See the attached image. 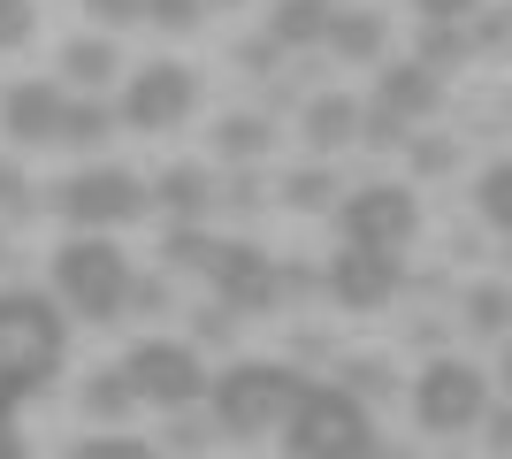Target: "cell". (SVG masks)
<instances>
[{"mask_svg": "<svg viewBox=\"0 0 512 459\" xmlns=\"http://www.w3.org/2000/svg\"><path fill=\"white\" fill-rule=\"evenodd\" d=\"M69 459H161V444L130 437V429H92L85 444H69Z\"/></svg>", "mask_w": 512, "mask_h": 459, "instance_id": "cell-26", "label": "cell"}, {"mask_svg": "<svg viewBox=\"0 0 512 459\" xmlns=\"http://www.w3.org/2000/svg\"><path fill=\"white\" fill-rule=\"evenodd\" d=\"M69 306L46 291H0V414H16L23 398L54 383L69 360Z\"/></svg>", "mask_w": 512, "mask_h": 459, "instance_id": "cell-1", "label": "cell"}, {"mask_svg": "<svg viewBox=\"0 0 512 459\" xmlns=\"http://www.w3.org/2000/svg\"><path fill=\"white\" fill-rule=\"evenodd\" d=\"M192 108H199V69L184 62H138L123 77V100H115L130 131H176Z\"/></svg>", "mask_w": 512, "mask_h": 459, "instance_id": "cell-10", "label": "cell"}, {"mask_svg": "<svg viewBox=\"0 0 512 459\" xmlns=\"http://www.w3.org/2000/svg\"><path fill=\"white\" fill-rule=\"evenodd\" d=\"M467 54H474V31H467V23H421V54H413V62H428L436 77H444V69H459Z\"/></svg>", "mask_w": 512, "mask_h": 459, "instance_id": "cell-22", "label": "cell"}, {"mask_svg": "<svg viewBox=\"0 0 512 459\" xmlns=\"http://www.w3.org/2000/svg\"><path fill=\"white\" fill-rule=\"evenodd\" d=\"M0 268H8V230H0Z\"/></svg>", "mask_w": 512, "mask_h": 459, "instance_id": "cell-45", "label": "cell"}, {"mask_svg": "<svg viewBox=\"0 0 512 459\" xmlns=\"http://www.w3.org/2000/svg\"><path fill=\"white\" fill-rule=\"evenodd\" d=\"M276 54H283V46H276V39H268V31H260V39H253V46H245V54H237V62L253 69V77H268V69H276Z\"/></svg>", "mask_w": 512, "mask_h": 459, "instance_id": "cell-38", "label": "cell"}, {"mask_svg": "<svg viewBox=\"0 0 512 459\" xmlns=\"http://www.w3.org/2000/svg\"><path fill=\"white\" fill-rule=\"evenodd\" d=\"M451 161H459V146H451V138H413V169H421V176H444Z\"/></svg>", "mask_w": 512, "mask_h": 459, "instance_id": "cell-36", "label": "cell"}, {"mask_svg": "<svg viewBox=\"0 0 512 459\" xmlns=\"http://www.w3.org/2000/svg\"><path fill=\"white\" fill-rule=\"evenodd\" d=\"M62 123H69V92L54 77H16V85L0 92V131L16 138L23 153L62 146Z\"/></svg>", "mask_w": 512, "mask_h": 459, "instance_id": "cell-12", "label": "cell"}, {"mask_svg": "<svg viewBox=\"0 0 512 459\" xmlns=\"http://www.w3.org/2000/svg\"><path fill=\"white\" fill-rule=\"evenodd\" d=\"M344 245H367V253H406L413 230H421V199L406 184H352L337 207Z\"/></svg>", "mask_w": 512, "mask_h": 459, "instance_id": "cell-8", "label": "cell"}, {"mask_svg": "<svg viewBox=\"0 0 512 459\" xmlns=\"http://www.w3.org/2000/svg\"><path fill=\"white\" fill-rule=\"evenodd\" d=\"M360 146H413V138H406V123H398V115H383L375 100H367V115H360Z\"/></svg>", "mask_w": 512, "mask_h": 459, "instance_id": "cell-34", "label": "cell"}, {"mask_svg": "<svg viewBox=\"0 0 512 459\" xmlns=\"http://www.w3.org/2000/svg\"><path fill=\"white\" fill-rule=\"evenodd\" d=\"M230 337H237V314H230L222 299H207V306L192 314V345H230Z\"/></svg>", "mask_w": 512, "mask_h": 459, "instance_id": "cell-33", "label": "cell"}, {"mask_svg": "<svg viewBox=\"0 0 512 459\" xmlns=\"http://www.w3.org/2000/svg\"><path fill=\"white\" fill-rule=\"evenodd\" d=\"M360 115H367V108L352 100V92H314V100H306V115H299V138L329 161V153L360 146Z\"/></svg>", "mask_w": 512, "mask_h": 459, "instance_id": "cell-15", "label": "cell"}, {"mask_svg": "<svg viewBox=\"0 0 512 459\" xmlns=\"http://www.w3.org/2000/svg\"><path fill=\"white\" fill-rule=\"evenodd\" d=\"M283 452L291 459H375V414L367 398H352L344 383H306L291 421H283Z\"/></svg>", "mask_w": 512, "mask_h": 459, "instance_id": "cell-3", "label": "cell"}, {"mask_svg": "<svg viewBox=\"0 0 512 459\" xmlns=\"http://www.w3.org/2000/svg\"><path fill=\"white\" fill-rule=\"evenodd\" d=\"M31 215H39V192H31L23 161H8V153H0V222H31Z\"/></svg>", "mask_w": 512, "mask_h": 459, "instance_id": "cell-28", "label": "cell"}, {"mask_svg": "<svg viewBox=\"0 0 512 459\" xmlns=\"http://www.w3.org/2000/svg\"><path fill=\"white\" fill-rule=\"evenodd\" d=\"M153 207L169 222H207V207H222V184H214L207 161H169L153 176Z\"/></svg>", "mask_w": 512, "mask_h": 459, "instance_id": "cell-14", "label": "cell"}, {"mask_svg": "<svg viewBox=\"0 0 512 459\" xmlns=\"http://www.w3.org/2000/svg\"><path fill=\"white\" fill-rule=\"evenodd\" d=\"M482 429L497 437V452H512V406H490V421H482Z\"/></svg>", "mask_w": 512, "mask_h": 459, "instance_id": "cell-41", "label": "cell"}, {"mask_svg": "<svg viewBox=\"0 0 512 459\" xmlns=\"http://www.w3.org/2000/svg\"><path fill=\"white\" fill-rule=\"evenodd\" d=\"M268 146H276V123H268V115H222V123H214V161H230V169H260V161H268Z\"/></svg>", "mask_w": 512, "mask_h": 459, "instance_id": "cell-18", "label": "cell"}, {"mask_svg": "<svg viewBox=\"0 0 512 459\" xmlns=\"http://www.w3.org/2000/svg\"><path fill=\"white\" fill-rule=\"evenodd\" d=\"M375 108L383 115H398V123H428V115L444 108V77H436V69L428 62H390L383 77H375Z\"/></svg>", "mask_w": 512, "mask_h": 459, "instance_id": "cell-13", "label": "cell"}, {"mask_svg": "<svg viewBox=\"0 0 512 459\" xmlns=\"http://www.w3.org/2000/svg\"><path fill=\"white\" fill-rule=\"evenodd\" d=\"M459 314H467L474 337H505L512 329V291L505 284H474L467 299H459Z\"/></svg>", "mask_w": 512, "mask_h": 459, "instance_id": "cell-23", "label": "cell"}, {"mask_svg": "<svg viewBox=\"0 0 512 459\" xmlns=\"http://www.w3.org/2000/svg\"><path fill=\"white\" fill-rule=\"evenodd\" d=\"M62 77L85 92V100H100V92L123 77V54H115V39H107V31H92V39H69V46H62Z\"/></svg>", "mask_w": 512, "mask_h": 459, "instance_id": "cell-17", "label": "cell"}, {"mask_svg": "<svg viewBox=\"0 0 512 459\" xmlns=\"http://www.w3.org/2000/svg\"><path fill=\"white\" fill-rule=\"evenodd\" d=\"M329 23H337V0H276L268 8V39L283 54H306V46H329Z\"/></svg>", "mask_w": 512, "mask_h": 459, "instance_id": "cell-16", "label": "cell"}, {"mask_svg": "<svg viewBox=\"0 0 512 459\" xmlns=\"http://www.w3.org/2000/svg\"><path fill=\"white\" fill-rule=\"evenodd\" d=\"M299 391H306V375L283 368V360H230V368L214 375V391H207V421L222 437L253 444V437H268V429L291 421Z\"/></svg>", "mask_w": 512, "mask_h": 459, "instance_id": "cell-2", "label": "cell"}, {"mask_svg": "<svg viewBox=\"0 0 512 459\" xmlns=\"http://www.w3.org/2000/svg\"><path fill=\"white\" fill-rule=\"evenodd\" d=\"M344 391L375 406V398H390V391H398V375H390V360H344Z\"/></svg>", "mask_w": 512, "mask_h": 459, "instance_id": "cell-30", "label": "cell"}, {"mask_svg": "<svg viewBox=\"0 0 512 459\" xmlns=\"http://www.w3.org/2000/svg\"><path fill=\"white\" fill-rule=\"evenodd\" d=\"M207 284L230 314H276L283 306V261L253 238H214V261H207Z\"/></svg>", "mask_w": 512, "mask_h": 459, "instance_id": "cell-9", "label": "cell"}, {"mask_svg": "<svg viewBox=\"0 0 512 459\" xmlns=\"http://www.w3.org/2000/svg\"><path fill=\"white\" fill-rule=\"evenodd\" d=\"M214 0H146V23L153 31H169V39H184V31H199L207 23Z\"/></svg>", "mask_w": 512, "mask_h": 459, "instance_id": "cell-29", "label": "cell"}, {"mask_svg": "<svg viewBox=\"0 0 512 459\" xmlns=\"http://www.w3.org/2000/svg\"><path fill=\"white\" fill-rule=\"evenodd\" d=\"M0 459H23V429H16V414H0Z\"/></svg>", "mask_w": 512, "mask_h": 459, "instance_id": "cell-42", "label": "cell"}, {"mask_svg": "<svg viewBox=\"0 0 512 459\" xmlns=\"http://www.w3.org/2000/svg\"><path fill=\"white\" fill-rule=\"evenodd\" d=\"M161 299H169L161 284H138V291H130V306H138V314H161Z\"/></svg>", "mask_w": 512, "mask_h": 459, "instance_id": "cell-43", "label": "cell"}, {"mask_svg": "<svg viewBox=\"0 0 512 459\" xmlns=\"http://www.w3.org/2000/svg\"><path fill=\"white\" fill-rule=\"evenodd\" d=\"M413 16H421V23H474V16H482V0H413Z\"/></svg>", "mask_w": 512, "mask_h": 459, "instance_id": "cell-35", "label": "cell"}, {"mask_svg": "<svg viewBox=\"0 0 512 459\" xmlns=\"http://www.w3.org/2000/svg\"><path fill=\"white\" fill-rule=\"evenodd\" d=\"M123 375H130V391H138V406H161V414H199L207 391H214L199 345H184V337H138L123 352Z\"/></svg>", "mask_w": 512, "mask_h": 459, "instance_id": "cell-6", "label": "cell"}, {"mask_svg": "<svg viewBox=\"0 0 512 459\" xmlns=\"http://www.w3.org/2000/svg\"><path fill=\"white\" fill-rule=\"evenodd\" d=\"M54 215H62L77 238H115L123 222L153 215V184L130 176V169H115V161H92V169H77V176L54 184Z\"/></svg>", "mask_w": 512, "mask_h": 459, "instance_id": "cell-5", "label": "cell"}, {"mask_svg": "<svg viewBox=\"0 0 512 459\" xmlns=\"http://www.w3.org/2000/svg\"><path fill=\"white\" fill-rule=\"evenodd\" d=\"M123 115L107 108V100H69V123H62V146H77V153H92L107 131H115Z\"/></svg>", "mask_w": 512, "mask_h": 459, "instance_id": "cell-25", "label": "cell"}, {"mask_svg": "<svg viewBox=\"0 0 512 459\" xmlns=\"http://www.w3.org/2000/svg\"><path fill=\"white\" fill-rule=\"evenodd\" d=\"M497 383H505V391H512V352H505V368H497Z\"/></svg>", "mask_w": 512, "mask_h": 459, "instance_id": "cell-44", "label": "cell"}, {"mask_svg": "<svg viewBox=\"0 0 512 459\" xmlns=\"http://www.w3.org/2000/svg\"><path fill=\"white\" fill-rule=\"evenodd\" d=\"M474 215L512 238V161H490V169H482V184H474Z\"/></svg>", "mask_w": 512, "mask_h": 459, "instance_id": "cell-24", "label": "cell"}, {"mask_svg": "<svg viewBox=\"0 0 512 459\" xmlns=\"http://www.w3.org/2000/svg\"><path fill=\"white\" fill-rule=\"evenodd\" d=\"M413 421H421L428 437H467V429H482L490 421V383H482V368L474 360H428L421 383H413Z\"/></svg>", "mask_w": 512, "mask_h": 459, "instance_id": "cell-7", "label": "cell"}, {"mask_svg": "<svg viewBox=\"0 0 512 459\" xmlns=\"http://www.w3.org/2000/svg\"><path fill=\"white\" fill-rule=\"evenodd\" d=\"M306 291H321L314 268H283V299H306Z\"/></svg>", "mask_w": 512, "mask_h": 459, "instance_id": "cell-39", "label": "cell"}, {"mask_svg": "<svg viewBox=\"0 0 512 459\" xmlns=\"http://www.w3.org/2000/svg\"><path fill=\"white\" fill-rule=\"evenodd\" d=\"M77 406H85L92 429H130V414H138V391H130L123 368H92L85 391H77Z\"/></svg>", "mask_w": 512, "mask_h": 459, "instance_id": "cell-19", "label": "cell"}, {"mask_svg": "<svg viewBox=\"0 0 512 459\" xmlns=\"http://www.w3.org/2000/svg\"><path fill=\"white\" fill-rule=\"evenodd\" d=\"M161 261H169V268H199V276H207L214 238L199 230V222H169V238H161Z\"/></svg>", "mask_w": 512, "mask_h": 459, "instance_id": "cell-27", "label": "cell"}, {"mask_svg": "<svg viewBox=\"0 0 512 459\" xmlns=\"http://www.w3.org/2000/svg\"><path fill=\"white\" fill-rule=\"evenodd\" d=\"M77 8H85V16L100 23L107 39H123L130 23H146V0H77Z\"/></svg>", "mask_w": 512, "mask_h": 459, "instance_id": "cell-31", "label": "cell"}, {"mask_svg": "<svg viewBox=\"0 0 512 459\" xmlns=\"http://www.w3.org/2000/svg\"><path fill=\"white\" fill-rule=\"evenodd\" d=\"M283 207H299V215H329V207H344V184L329 176V161H306V169H291L276 184Z\"/></svg>", "mask_w": 512, "mask_h": 459, "instance_id": "cell-21", "label": "cell"}, {"mask_svg": "<svg viewBox=\"0 0 512 459\" xmlns=\"http://www.w3.org/2000/svg\"><path fill=\"white\" fill-rule=\"evenodd\" d=\"M169 444L176 452H207V429H199L192 414H169Z\"/></svg>", "mask_w": 512, "mask_h": 459, "instance_id": "cell-37", "label": "cell"}, {"mask_svg": "<svg viewBox=\"0 0 512 459\" xmlns=\"http://www.w3.org/2000/svg\"><path fill=\"white\" fill-rule=\"evenodd\" d=\"M321 291L344 306V314H375L406 291V261L398 253H367V245H344L337 261L321 268Z\"/></svg>", "mask_w": 512, "mask_h": 459, "instance_id": "cell-11", "label": "cell"}, {"mask_svg": "<svg viewBox=\"0 0 512 459\" xmlns=\"http://www.w3.org/2000/svg\"><path fill=\"white\" fill-rule=\"evenodd\" d=\"M383 46H390V23L375 8H337V23H329V54L337 62H383Z\"/></svg>", "mask_w": 512, "mask_h": 459, "instance_id": "cell-20", "label": "cell"}, {"mask_svg": "<svg viewBox=\"0 0 512 459\" xmlns=\"http://www.w3.org/2000/svg\"><path fill=\"white\" fill-rule=\"evenodd\" d=\"M130 253L115 238H69L54 245V299L77 314V322H123L130 314Z\"/></svg>", "mask_w": 512, "mask_h": 459, "instance_id": "cell-4", "label": "cell"}, {"mask_svg": "<svg viewBox=\"0 0 512 459\" xmlns=\"http://www.w3.org/2000/svg\"><path fill=\"white\" fill-rule=\"evenodd\" d=\"M31 31H39V8L31 0H0V54L31 46Z\"/></svg>", "mask_w": 512, "mask_h": 459, "instance_id": "cell-32", "label": "cell"}, {"mask_svg": "<svg viewBox=\"0 0 512 459\" xmlns=\"http://www.w3.org/2000/svg\"><path fill=\"white\" fill-rule=\"evenodd\" d=\"M222 199H230V207H260V184H253V169H237V184H230Z\"/></svg>", "mask_w": 512, "mask_h": 459, "instance_id": "cell-40", "label": "cell"}]
</instances>
